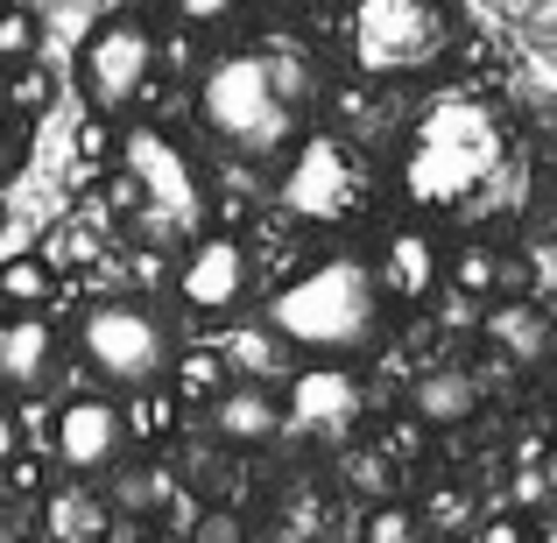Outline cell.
Here are the masks:
<instances>
[{"instance_id": "1", "label": "cell", "mask_w": 557, "mask_h": 543, "mask_svg": "<svg viewBox=\"0 0 557 543\" xmlns=\"http://www.w3.org/2000/svg\"><path fill=\"white\" fill-rule=\"evenodd\" d=\"M381 318H388V297H381V275L360 247H332V255L304 261L289 283H275L261 325L289 346L297 360H354L381 340Z\"/></svg>"}, {"instance_id": "2", "label": "cell", "mask_w": 557, "mask_h": 543, "mask_svg": "<svg viewBox=\"0 0 557 543\" xmlns=\"http://www.w3.org/2000/svg\"><path fill=\"white\" fill-rule=\"evenodd\" d=\"M198 127L240 163H269V156H283L297 141V107L275 85L261 42L255 50H219L198 71Z\"/></svg>"}, {"instance_id": "3", "label": "cell", "mask_w": 557, "mask_h": 543, "mask_svg": "<svg viewBox=\"0 0 557 543\" xmlns=\"http://www.w3.org/2000/svg\"><path fill=\"white\" fill-rule=\"evenodd\" d=\"M113 170H127L141 190V219L135 226L149 233L156 247L190 240L205 233V170L190 163V149L170 127L156 121H121V149H113Z\"/></svg>"}, {"instance_id": "4", "label": "cell", "mask_w": 557, "mask_h": 543, "mask_svg": "<svg viewBox=\"0 0 557 543\" xmlns=\"http://www.w3.org/2000/svg\"><path fill=\"white\" fill-rule=\"evenodd\" d=\"M275 205L297 226H360L374 205V170L332 127H304L283 149V177H275Z\"/></svg>"}, {"instance_id": "5", "label": "cell", "mask_w": 557, "mask_h": 543, "mask_svg": "<svg viewBox=\"0 0 557 543\" xmlns=\"http://www.w3.org/2000/svg\"><path fill=\"white\" fill-rule=\"evenodd\" d=\"M71 346H78L92 381H107V388H149L177 360V325L149 297H99L78 311Z\"/></svg>"}, {"instance_id": "6", "label": "cell", "mask_w": 557, "mask_h": 543, "mask_svg": "<svg viewBox=\"0 0 557 543\" xmlns=\"http://www.w3.org/2000/svg\"><path fill=\"white\" fill-rule=\"evenodd\" d=\"M445 42H451L445 0H354L346 8V57L368 85L431 71Z\"/></svg>"}, {"instance_id": "7", "label": "cell", "mask_w": 557, "mask_h": 543, "mask_svg": "<svg viewBox=\"0 0 557 543\" xmlns=\"http://www.w3.org/2000/svg\"><path fill=\"white\" fill-rule=\"evenodd\" d=\"M156 57H163V42H156V28L141 14H107L99 28H85L78 57H71V85H78L85 113L127 121L156 78Z\"/></svg>"}, {"instance_id": "8", "label": "cell", "mask_w": 557, "mask_h": 543, "mask_svg": "<svg viewBox=\"0 0 557 543\" xmlns=\"http://www.w3.org/2000/svg\"><path fill=\"white\" fill-rule=\"evenodd\" d=\"M255 247L240 240L233 226H205L184 240L177 255V275H170V289H177V304L190 318H240L247 304H255Z\"/></svg>"}, {"instance_id": "9", "label": "cell", "mask_w": 557, "mask_h": 543, "mask_svg": "<svg viewBox=\"0 0 557 543\" xmlns=\"http://www.w3.org/2000/svg\"><path fill=\"white\" fill-rule=\"evenodd\" d=\"M135 437H127V417L113 395H64L50 423V459L64 466L71 480H107L113 466H127Z\"/></svg>"}, {"instance_id": "10", "label": "cell", "mask_w": 557, "mask_h": 543, "mask_svg": "<svg viewBox=\"0 0 557 543\" xmlns=\"http://www.w3.org/2000/svg\"><path fill=\"white\" fill-rule=\"evenodd\" d=\"M64 367V332L50 311H0V395H42Z\"/></svg>"}, {"instance_id": "11", "label": "cell", "mask_w": 557, "mask_h": 543, "mask_svg": "<svg viewBox=\"0 0 557 543\" xmlns=\"http://www.w3.org/2000/svg\"><path fill=\"white\" fill-rule=\"evenodd\" d=\"M374 275H381V297L388 304H423L445 283V247H437V233L423 226V219H403V226L381 233Z\"/></svg>"}, {"instance_id": "12", "label": "cell", "mask_w": 557, "mask_h": 543, "mask_svg": "<svg viewBox=\"0 0 557 543\" xmlns=\"http://www.w3.org/2000/svg\"><path fill=\"white\" fill-rule=\"evenodd\" d=\"M275 395H283V417L304 423V431H318V423H346V417H354V367L304 360Z\"/></svg>"}, {"instance_id": "13", "label": "cell", "mask_w": 557, "mask_h": 543, "mask_svg": "<svg viewBox=\"0 0 557 543\" xmlns=\"http://www.w3.org/2000/svg\"><path fill=\"white\" fill-rule=\"evenodd\" d=\"M480 340H487L508 367H544L557 332H550V311L536 297H494L487 318H480Z\"/></svg>"}, {"instance_id": "14", "label": "cell", "mask_w": 557, "mask_h": 543, "mask_svg": "<svg viewBox=\"0 0 557 543\" xmlns=\"http://www.w3.org/2000/svg\"><path fill=\"white\" fill-rule=\"evenodd\" d=\"M205 417H212V437H219V445H240V452L283 437V423H289V417H283V395L261 388V381H233V388L219 395Z\"/></svg>"}, {"instance_id": "15", "label": "cell", "mask_w": 557, "mask_h": 543, "mask_svg": "<svg viewBox=\"0 0 557 543\" xmlns=\"http://www.w3.org/2000/svg\"><path fill=\"white\" fill-rule=\"evenodd\" d=\"M409 417H417L423 431H466V423L480 417V381L451 360L423 367V374L409 381Z\"/></svg>"}, {"instance_id": "16", "label": "cell", "mask_w": 557, "mask_h": 543, "mask_svg": "<svg viewBox=\"0 0 557 543\" xmlns=\"http://www.w3.org/2000/svg\"><path fill=\"white\" fill-rule=\"evenodd\" d=\"M219 354H226L233 381H261V388H283V381L304 367V360L289 354V346L275 340L269 325H240V332H226V346H219Z\"/></svg>"}, {"instance_id": "17", "label": "cell", "mask_w": 557, "mask_h": 543, "mask_svg": "<svg viewBox=\"0 0 557 543\" xmlns=\"http://www.w3.org/2000/svg\"><path fill=\"white\" fill-rule=\"evenodd\" d=\"M226 388H233V367H226L219 346H177V360H170V395H177L184 409H212Z\"/></svg>"}, {"instance_id": "18", "label": "cell", "mask_w": 557, "mask_h": 543, "mask_svg": "<svg viewBox=\"0 0 557 543\" xmlns=\"http://www.w3.org/2000/svg\"><path fill=\"white\" fill-rule=\"evenodd\" d=\"M50 297H57V261L42 247L0 261V311H50Z\"/></svg>"}, {"instance_id": "19", "label": "cell", "mask_w": 557, "mask_h": 543, "mask_svg": "<svg viewBox=\"0 0 557 543\" xmlns=\"http://www.w3.org/2000/svg\"><path fill=\"white\" fill-rule=\"evenodd\" d=\"M121 417H127V437H135V445H170L190 409L170 395V381H149V388H135V403H121Z\"/></svg>"}, {"instance_id": "20", "label": "cell", "mask_w": 557, "mask_h": 543, "mask_svg": "<svg viewBox=\"0 0 557 543\" xmlns=\"http://www.w3.org/2000/svg\"><path fill=\"white\" fill-rule=\"evenodd\" d=\"M445 289L451 297H473V304H494L502 297V247L487 240H466L445 255Z\"/></svg>"}, {"instance_id": "21", "label": "cell", "mask_w": 557, "mask_h": 543, "mask_svg": "<svg viewBox=\"0 0 557 543\" xmlns=\"http://www.w3.org/2000/svg\"><path fill=\"white\" fill-rule=\"evenodd\" d=\"M50 536L57 543H99L107 536V502H85V494H57L50 502Z\"/></svg>"}, {"instance_id": "22", "label": "cell", "mask_w": 557, "mask_h": 543, "mask_svg": "<svg viewBox=\"0 0 557 543\" xmlns=\"http://www.w3.org/2000/svg\"><path fill=\"white\" fill-rule=\"evenodd\" d=\"M360 543H423V522L409 502H368V516H360Z\"/></svg>"}, {"instance_id": "23", "label": "cell", "mask_w": 557, "mask_h": 543, "mask_svg": "<svg viewBox=\"0 0 557 543\" xmlns=\"http://www.w3.org/2000/svg\"><path fill=\"white\" fill-rule=\"evenodd\" d=\"M417 522H423V530H437V536H473V494H466V488H431V494H423V508H417Z\"/></svg>"}, {"instance_id": "24", "label": "cell", "mask_w": 557, "mask_h": 543, "mask_svg": "<svg viewBox=\"0 0 557 543\" xmlns=\"http://www.w3.org/2000/svg\"><path fill=\"white\" fill-rule=\"evenodd\" d=\"M57 99V78L42 64H14L8 71V92H0V113H14V121H28V113H42Z\"/></svg>"}, {"instance_id": "25", "label": "cell", "mask_w": 557, "mask_h": 543, "mask_svg": "<svg viewBox=\"0 0 557 543\" xmlns=\"http://www.w3.org/2000/svg\"><path fill=\"white\" fill-rule=\"evenodd\" d=\"M36 42H42V22L36 14L22 8V0H8V8H0V64H36Z\"/></svg>"}, {"instance_id": "26", "label": "cell", "mask_w": 557, "mask_h": 543, "mask_svg": "<svg viewBox=\"0 0 557 543\" xmlns=\"http://www.w3.org/2000/svg\"><path fill=\"white\" fill-rule=\"evenodd\" d=\"M113 149H121V121H99V113H85L78 135H71V156H78V170H92V163L113 170Z\"/></svg>"}, {"instance_id": "27", "label": "cell", "mask_w": 557, "mask_h": 543, "mask_svg": "<svg viewBox=\"0 0 557 543\" xmlns=\"http://www.w3.org/2000/svg\"><path fill=\"white\" fill-rule=\"evenodd\" d=\"M170 14H177V28H190V36H212V28H226L240 14V0H170Z\"/></svg>"}, {"instance_id": "28", "label": "cell", "mask_w": 557, "mask_h": 543, "mask_svg": "<svg viewBox=\"0 0 557 543\" xmlns=\"http://www.w3.org/2000/svg\"><path fill=\"white\" fill-rule=\"evenodd\" d=\"M177 255H184V247H177ZM177 255H170V247H156V240H141L135 255H127V283H135V289L170 283V275H177Z\"/></svg>"}, {"instance_id": "29", "label": "cell", "mask_w": 557, "mask_h": 543, "mask_svg": "<svg viewBox=\"0 0 557 543\" xmlns=\"http://www.w3.org/2000/svg\"><path fill=\"white\" fill-rule=\"evenodd\" d=\"M0 480H8V494H22V502L28 494H50V466H42V452H28V445L0 466Z\"/></svg>"}, {"instance_id": "30", "label": "cell", "mask_w": 557, "mask_h": 543, "mask_svg": "<svg viewBox=\"0 0 557 543\" xmlns=\"http://www.w3.org/2000/svg\"><path fill=\"white\" fill-rule=\"evenodd\" d=\"M466 543H536V536H530V522H522L516 508H487V516L473 522V536H466Z\"/></svg>"}, {"instance_id": "31", "label": "cell", "mask_w": 557, "mask_h": 543, "mask_svg": "<svg viewBox=\"0 0 557 543\" xmlns=\"http://www.w3.org/2000/svg\"><path fill=\"white\" fill-rule=\"evenodd\" d=\"M190 543H247L240 508H205V516L190 522Z\"/></svg>"}, {"instance_id": "32", "label": "cell", "mask_w": 557, "mask_h": 543, "mask_svg": "<svg viewBox=\"0 0 557 543\" xmlns=\"http://www.w3.org/2000/svg\"><path fill=\"white\" fill-rule=\"evenodd\" d=\"M346 473H354V488L368 494V502H388V459H374L368 445H354V459H346Z\"/></svg>"}, {"instance_id": "33", "label": "cell", "mask_w": 557, "mask_h": 543, "mask_svg": "<svg viewBox=\"0 0 557 543\" xmlns=\"http://www.w3.org/2000/svg\"><path fill=\"white\" fill-rule=\"evenodd\" d=\"M22 170V121L14 113H0V184Z\"/></svg>"}, {"instance_id": "34", "label": "cell", "mask_w": 557, "mask_h": 543, "mask_svg": "<svg viewBox=\"0 0 557 543\" xmlns=\"http://www.w3.org/2000/svg\"><path fill=\"white\" fill-rule=\"evenodd\" d=\"M14 452H22V409H14V403H0V466H8Z\"/></svg>"}, {"instance_id": "35", "label": "cell", "mask_w": 557, "mask_h": 543, "mask_svg": "<svg viewBox=\"0 0 557 543\" xmlns=\"http://www.w3.org/2000/svg\"><path fill=\"white\" fill-rule=\"evenodd\" d=\"M536 473H544V494H550V508H557V445L544 452V466H536Z\"/></svg>"}, {"instance_id": "36", "label": "cell", "mask_w": 557, "mask_h": 543, "mask_svg": "<svg viewBox=\"0 0 557 543\" xmlns=\"http://www.w3.org/2000/svg\"><path fill=\"white\" fill-rule=\"evenodd\" d=\"M0 543H14V516H8V502H0Z\"/></svg>"}]
</instances>
